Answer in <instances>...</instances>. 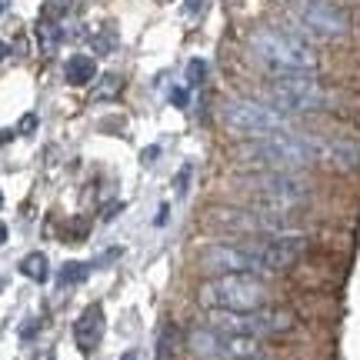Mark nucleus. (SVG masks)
<instances>
[{
    "label": "nucleus",
    "instance_id": "f257e3e1",
    "mask_svg": "<svg viewBox=\"0 0 360 360\" xmlns=\"http://www.w3.org/2000/svg\"><path fill=\"white\" fill-rule=\"evenodd\" d=\"M250 53L274 77H314L317 74V51L307 40L283 34L277 27H260L250 34Z\"/></svg>",
    "mask_w": 360,
    "mask_h": 360
},
{
    "label": "nucleus",
    "instance_id": "f03ea898",
    "mask_svg": "<svg viewBox=\"0 0 360 360\" xmlns=\"http://www.w3.org/2000/svg\"><path fill=\"white\" fill-rule=\"evenodd\" d=\"M237 160L254 170H304L314 160H321V141L283 130V134L247 141L237 150Z\"/></svg>",
    "mask_w": 360,
    "mask_h": 360
},
{
    "label": "nucleus",
    "instance_id": "7ed1b4c3",
    "mask_svg": "<svg viewBox=\"0 0 360 360\" xmlns=\"http://www.w3.org/2000/svg\"><path fill=\"white\" fill-rule=\"evenodd\" d=\"M270 290L264 287L260 274H217L214 281L200 287L197 300L207 310H231V314H244V310H257L267 304Z\"/></svg>",
    "mask_w": 360,
    "mask_h": 360
},
{
    "label": "nucleus",
    "instance_id": "20e7f679",
    "mask_svg": "<svg viewBox=\"0 0 360 360\" xmlns=\"http://www.w3.org/2000/svg\"><path fill=\"white\" fill-rule=\"evenodd\" d=\"M240 191L260 207L274 210H294L310 200V184L294 177L290 170H254L240 177Z\"/></svg>",
    "mask_w": 360,
    "mask_h": 360
},
{
    "label": "nucleus",
    "instance_id": "39448f33",
    "mask_svg": "<svg viewBox=\"0 0 360 360\" xmlns=\"http://www.w3.org/2000/svg\"><path fill=\"white\" fill-rule=\"evenodd\" d=\"M217 224H224L227 231L244 233V237H264V240H274V237H294L297 233V220L287 214V210H274V207H237V210H217L214 214Z\"/></svg>",
    "mask_w": 360,
    "mask_h": 360
},
{
    "label": "nucleus",
    "instance_id": "423d86ee",
    "mask_svg": "<svg viewBox=\"0 0 360 360\" xmlns=\"http://www.w3.org/2000/svg\"><path fill=\"white\" fill-rule=\"evenodd\" d=\"M220 120L224 127L240 134V137H270V134H283L290 130L287 114L260 101H227L220 107Z\"/></svg>",
    "mask_w": 360,
    "mask_h": 360
},
{
    "label": "nucleus",
    "instance_id": "0eeeda50",
    "mask_svg": "<svg viewBox=\"0 0 360 360\" xmlns=\"http://www.w3.org/2000/svg\"><path fill=\"white\" fill-rule=\"evenodd\" d=\"M270 107H277L283 114H314L330 107V94L323 84L314 77H274L267 87Z\"/></svg>",
    "mask_w": 360,
    "mask_h": 360
},
{
    "label": "nucleus",
    "instance_id": "6e6552de",
    "mask_svg": "<svg viewBox=\"0 0 360 360\" xmlns=\"http://www.w3.org/2000/svg\"><path fill=\"white\" fill-rule=\"evenodd\" d=\"M214 327L227 330V334H244V337H274L294 327V314L290 310H244V314H231V310H214Z\"/></svg>",
    "mask_w": 360,
    "mask_h": 360
},
{
    "label": "nucleus",
    "instance_id": "1a4fd4ad",
    "mask_svg": "<svg viewBox=\"0 0 360 360\" xmlns=\"http://www.w3.org/2000/svg\"><path fill=\"white\" fill-rule=\"evenodd\" d=\"M191 347H193V354L210 357V360H264V347H260L257 337L227 334V330H217V327L193 330Z\"/></svg>",
    "mask_w": 360,
    "mask_h": 360
},
{
    "label": "nucleus",
    "instance_id": "9d476101",
    "mask_svg": "<svg viewBox=\"0 0 360 360\" xmlns=\"http://www.w3.org/2000/svg\"><path fill=\"white\" fill-rule=\"evenodd\" d=\"M204 267L214 274H267L257 244H214L204 250Z\"/></svg>",
    "mask_w": 360,
    "mask_h": 360
},
{
    "label": "nucleus",
    "instance_id": "9b49d317",
    "mask_svg": "<svg viewBox=\"0 0 360 360\" xmlns=\"http://www.w3.org/2000/svg\"><path fill=\"white\" fill-rule=\"evenodd\" d=\"M297 17L317 37H344L350 30L347 13L330 0H297Z\"/></svg>",
    "mask_w": 360,
    "mask_h": 360
},
{
    "label": "nucleus",
    "instance_id": "f8f14e48",
    "mask_svg": "<svg viewBox=\"0 0 360 360\" xmlns=\"http://www.w3.org/2000/svg\"><path fill=\"white\" fill-rule=\"evenodd\" d=\"M260 247V260H264V270L267 274H281V270L294 267L297 260L307 254V240L294 233V237H274V240H264Z\"/></svg>",
    "mask_w": 360,
    "mask_h": 360
},
{
    "label": "nucleus",
    "instance_id": "ddd939ff",
    "mask_svg": "<svg viewBox=\"0 0 360 360\" xmlns=\"http://www.w3.org/2000/svg\"><path fill=\"white\" fill-rule=\"evenodd\" d=\"M101 337H103V307L101 304H90L74 321V344L80 347V354H94L101 347Z\"/></svg>",
    "mask_w": 360,
    "mask_h": 360
},
{
    "label": "nucleus",
    "instance_id": "4468645a",
    "mask_svg": "<svg viewBox=\"0 0 360 360\" xmlns=\"http://www.w3.org/2000/svg\"><path fill=\"white\" fill-rule=\"evenodd\" d=\"M321 160L337 170H354L360 164V147L354 141H321Z\"/></svg>",
    "mask_w": 360,
    "mask_h": 360
},
{
    "label": "nucleus",
    "instance_id": "2eb2a0df",
    "mask_svg": "<svg viewBox=\"0 0 360 360\" xmlns=\"http://www.w3.org/2000/svg\"><path fill=\"white\" fill-rule=\"evenodd\" d=\"M94 74H97V64H94V57H87V53H74V57L67 60V67H64L67 84H74V87L90 84V80H94Z\"/></svg>",
    "mask_w": 360,
    "mask_h": 360
},
{
    "label": "nucleus",
    "instance_id": "dca6fc26",
    "mask_svg": "<svg viewBox=\"0 0 360 360\" xmlns=\"http://www.w3.org/2000/svg\"><path fill=\"white\" fill-rule=\"evenodd\" d=\"M180 357V330L170 321L160 323V334H157V350L154 360H177Z\"/></svg>",
    "mask_w": 360,
    "mask_h": 360
},
{
    "label": "nucleus",
    "instance_id": "f3484780",
    "mask_svg": "<svg viewBox=\"0 0 360 360\" xmlns=\"http://www.w3.org/2000/svg\"><path fill=\"white\" fill-rule=\"evenodd\" d=\"M47 257L44 254H27L24 260H20V274L24 277H30V281H37V283H44L47 281Z\"/></svg>",
    "mask_w": 360,
    "mask_h": 360
},
{
    "label": "nucleus",
    "instance_id": "a211bd4d",
    "mask_svg": "<svg viewBox=\"0 0 360 360\" xmlns=\"http://www.w3.org/2000/svg\"><path fill=\"white\" fill-rule=\"evenodd\" d=\"M37 40H40V47H44V53L57 51V44H60V27H57V20H40Z\"/></svg>",
    "mask_w": 360,
    "mask_h": 360
},
{
    "label": "nucleus",
    "instance_id": "6ab92c4d",
    "mask_svg": "<svg viewBox=\"0 0 360 360\" xmlns=\"http://www.w3.org/2000/svg\"><path fill=\"white\" fill-rule=\"evenodd\" d=\"M87 274H90L87 264L70 260V264H64V267H60V283H64V287H77V283L87 281Z\"/></svg>",
    "mask_w": 360,
    "mask_h": 360
},
{
    "label": "nucleus",
    "instance_id": "aec40b11",
    "mask_svg": "<svg viewBox=\"0 0 360 360\" xmlns=\"http://www.w3.org/2000/svg\"><path fill=\"white\" fill-rule=\"evenodd\" d=\"M120 87H124V77L120 74H103L101 77V87H97V101H114L117 94H120Z\"/></svg>",
    "mask_w": 360,
    "mask_h": 360
},
{
    "label": "nucleus",
    "instance_id": "412c9836",
    "mask_svg": "<svg viewBox=\"0 0 360 360\" xmlns=\"http://www.w3.org/2000/svg\"><path fill=\"white\" fill-rule=\"evenodd\" d=\"M74 7V0H44V20H60Z\"/></svg>",
    "mask_w": 360,
    "mask_h": 360
},
{
    "label": "nucleus",
    "instance_id": "4be33fe9",
    "mask_svg": "<svg viewBox=\"0 0 360 360\" xmlns=\"http://www.w3.org/2000/svg\"><path fill=\"white\" fill-rule=\"evenodd\" d=\"M204 77H207V64L204 60H191V67H187V80H191V84H200Z\"/></svg>",
    "mask_w": 360,
    "mask_h": 360
},
{
    "label": "nucleus",
    "instance_id": "5701e85b",
    "mask_svg": "<svg viewBox=\"0 0 360 360\" xmlns=\"http://www.w3.org/2000/svg\"><path fill=\"white\" fill-rule=\"evenodd\" d=\"M34 130H37V117L27 114L24 120H20V134H34Z\"/></svg>",
    "mask_w": 360,
    "mask_h": 360
},
{
    "label": "nucleus",
    "instance_id": "b1692460",
    "mask_svg": "<svg viewBox=\"0 0 360 360\" xmlns=\"http://www.w3.org/2000/svg\"><path fill=\"white\" fill-rule=\"evenodd\" d=\"M37 327H40V323H37V321H30V323H24V330H20V337H24V340H34V334H37Z\"/></svg>",
    "mask_w": 360,
    "mask_h": 360
},
{
    "label": "nucleus",
    "instance_id": "393cba45",
    "mask_svg": "<svg viewBox=\"0 0 360 360\" xmlns=\"http://www.w3.org/2000/svg\"><path fill=\"white\" fill-rule=\"evenodd\" d=\"M174 103L184 107V103H187V90H174Z\"/></svg>",
    "mask_w": 360,
    "mask_h": 360
},
{
    "label": "nucleus",
    "instance_id": "a878e982",
    "mask_svg": "<svg viewBox=\"0 0 360 360\" xmlns=\"http://www.w3.org/2000/svg\"><path fill=\"white\" fill-rule=\"evenodd\" d=\"M7 57H11V47H7V44L0 40V60H7Z\"/></svg>",
    "mask_w": 360,
    "mask_h": 360
},
{
    "label": "nucleus",
    "instance_id": "bb28decb",
    "mask_svg": "<svg viewBox=\"0 0 360 360\" xmlns=\"http://www.w3.org/2000/svg\"><path fill=\"white\" fill-rule=\"evenodd\" d=\"M11 137H13L11 130H0V147H4V143H7V141H11Z\"/></svg>",
    "mask_w": 360,
    "mask_h": 360
},
{
    "label": "nucleus",
    "instance_id": "cd10ccee",
    "mask_svg": "<svg viewBox=\"0 0 360 360\" xmlns=\"http://www.w3.org/2000/svg\"><path fill=\"white\" fill-rule=\"evenodd\" d=\"M7 244V227H4V224H0V247Z\"/></svg>",
    "mask_w": 360,
    "mask_h": 360
},
{
    "label": "nucleus",
    "instance_id": "c85d7f7f",
    "mask_svg": "<svg viewBox=\"0 0 360 360\" xmlns=\"http://www.w3.org/2000/svg\"><path fill=\"white\" fill-rule=\"evenodd\" d=\"M120 360H137V350H127V354H124Z\"/></svg>",
    "mask_w": 360,
    "mask_h": 360
},
{
    "label": "nucleus",
    "instance_id": "c756f323",
    "mask_svg": "<svg viewBox=\"0 0 360 360\" xmlns=\"http://www.w3.org/2000/svg\"><path fill=\"white\" fill-rule=\"evenodd\" d=\"M4 11H7V0H0V13H4Z\"/></svg>",
    "mask_w": 360,
    "mask_h": 360
},
{
    "label": "nucleus",
    "instance_id": "7c9ffc66",
    "mask_svg": "<svg viewBox=\"0 0 360 360\" xmlns=\"http://www.w3.org/2000/svg\"><path fill=\"white\" fill-rule=\"evenodd\" d=\"M37 360H53V357H47V354H40V357Z\"/></svg>",
    "mask_w": 360,
    "mask_h": 360
},
{
    "label": "nucleus",
    "instance_id": "2f4dec72",
    "mask_svg": "<svg viewBox=\"0 0 360 360\" xmlns=\"http://www.w3.org/2000/svg\"><path fill=\"white\" fill-rule=\"evenodd\" d=\"M0 207H4V197H0Z\"/></svg>",
    "mask_w": 360,
    "mask_h": 360
},
{
    "label": "nucleus",
    "instance_id": "473e14b6",
    "mask_svg": "<svg viewBox=\"0 0 360 360\" xmlns=\"http://www.w3.org/2000/svg\"><path fill=\"white\" fill-rule=\"evenodd\" d=\"M0 290H4V281H0Z\"/></svg>",
    "mask_w": 360,
    "mask_h": 360
}]
</instances>
